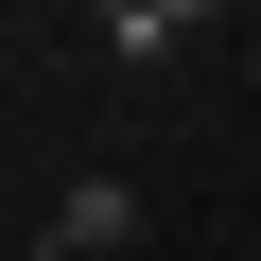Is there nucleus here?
I'll list each match as a JSON object with an SVG mask.
<instances>
[{"label": "nucleus", "instance_id": "obj_2", "mask_svg": "<svg viewBox=\"0 0 261 261\" xmlns=\"http://www.w3.org/2000/svg\"><path fill=\"white\" fill-rule=\"evenodd\" d=\"M157 18H174V35H192V18H209V0H157Z\"/></svg>", "mask_w": 261, "mask_h": 261}, {"label": "nucleus", "instance_id": "obj_1", "mask_svg": "<svg viewBox=\"0 0 261 261\" xmlns=\"http://www.w3.org/2000/svg\"><path fill=\"white\" fill-rule=\"evenodd\" d=\"M140 244V192L122 174H70V209H53V261H122Z\"/></svg>", "mask_w": 261, "mask_h": 261}]
</instances>
